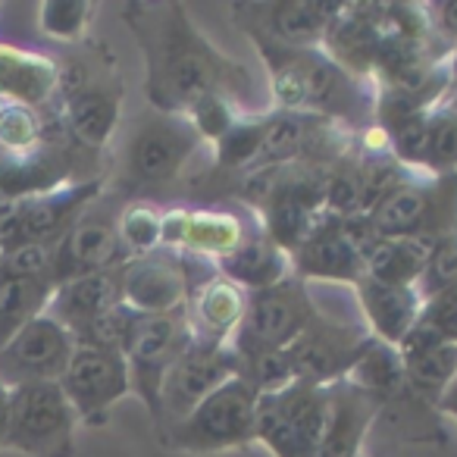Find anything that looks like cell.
<instances>
[{
  "mask_svg": "<svg viewBox=\"0 0 457 457\" xmlns=\"http://www.w3.org/2000/svg\"><path fill=\"white\" fill-rule=\"evenodd\" d=\"M448 70H451V79H454V85H457V47H454V51H451ZM454 85H451V88H454Z\"/></svg>",
  "mask_w": 457,
  "mask_h": 457,
  "instance_id": "f35d334b",
  "label": "cell"
},
{
  "mask_svg": "<svg viewBox=\"0 0 457 457\" xmlns=\"http://www.w3.org/2000/svg\"><path fill=\"white\" fill-rule=\"evenodd\" d=\"M448 417H454V420H457V411H451V413H448Z\"/></svg>",
  "mask_w": 457,
  "mask_h": 457,
  "instance_id": "ab89813d",
  "label": "cell"
},
{
  "mask_svg": "<svg viewBox=\"0 0 457 457\" xmlns=\"http://www.w3.org/2000/svg\"><path fill=\"white\" fill-rule=\"evenodd\" d=\"M351 379L373 395L376 407H379L376 423L386 426L395 438L413 442V445L448 442L445 413L413 392V386L407 382L398 348L382 345L373 338V345H370L367 354L361 357V363L351 370Z\"/></svg>",
  "mask_w": 457,
  "mask_h": 457,
  "instance_id": "5b68a950",
  "label": "cell"
},
{
  "mask_svg": "<svg viewBox=\"0 0 457 457\" xmlns=\"http://www.w3.org/2000/svg\"><path fill=\"white\" fill-rule=\"evenodd\" d=\"M207 141L188 116L160 113L147 107L122 132L113 154L107 191L122 201H154L172 188H185Z\"/></svg>",
  "mask_w": 457,
  "mask_h": 457,
  "instance_id": "3957f363",
  "label": "cell"
},
{
  "mask_svg": "<svg viewBox=\"0 0 457 457\" xmlns=\"http://www.w3.org/2000/svg\"><path fill=\"white\" fill-rule=\"evenodd\" d=\"M76 351V338L54 317L41 313L22 326L0 351V382L7 388L60 382Z\"/></svg>",
  "mask_w": 457,
  "mask_h": 457,
  "instance_id": "ffe728a7",
  "label": "cell"
},
{
  "mask_svg": "<svg viewBox=\"0 0 457 457\" xmlns=\"http://www.w3.org/2000/svg\"><path fill=\"white\" fill-rule=\"evenodd\" d=\"M420 323L436 329L438 336L457 342V279L451 282V286H445L442 292H436L432 298L423 301Z\"/></svg>",
  "mask_w": 457,
  "mask_h": 457,
  "instance_id": "e575fe53",
  "label": "cell"
},
{
  "mask_svg": "<svg viewBox=\"0 0 457 457\" xmlns=\"http://www.w3.org/2000/svg\"><path fill=\"white\" fill-rule=\"evenodd\" d=\"M373 395L351 376L326 386V426L317 457H363V442L376 426Z\"/></svg>",
  "mask_w": 457,
  "mask_h": 457,
  "instance_id": "44dd1931",
  "label": "cell"
},
{
  "mask_svg": "<svg viewBox=\"0 0 457 457\" xmlns=\"http://www.w3.org/2000/svg\"><path fill=\"white\" fill-rule=\"evenodd\" d=\"M0 163H4V151H0Z\"/></svg>",
  "mask_w": 457,
  "mask_h": 457,
  "instance_id": "60d3db41",
  "label": "cell"
},
{
  "mask_svg": "<svg viewBox=\"0 0 457 457\" xmlns=\"http://www.w3.org/2000/svg\"><path fill=\"white\" fill-rule=\"evenodd\" d=\"M326 426V386L298 382L257 398L254 442L273 457H317Z\"/></svg>",
  "mask_w": 457,
  "mask_h": 457,
  "instance_id": "9c48e42d",
  "label": "cell"
},
{
  "mask_svg": "<svg viewBox=\"0 0 457 457\" xmlns=\"http://www.w3.org/2000/svg\"><path fill=\"white\" fill-rule=\"evenodd\" d=\"M54 282L22 279L7 270H0V351L22 326L47 311V301L54 295Z\"/></svg>",
  "mask_w": 457,
  "mask_h": 457,
  "instance_id": "f1b7e54d",
  "label": "cell"
},
{
  "mask_svg": "<svg viewBox=\"0 0 457 457\" xmlns=\"http://www.w3.org/2000/svg\"><path fill=\"white\" fill-rule=\"evenodd\" d=\"M248 38L267 72V110L313 116L345 126L348 132L376 126V88L338 66L323 47H286L263 35Z\"/></svg>",
  "mask_w": 457,
  "mask_h": 457,
  "instance_id": "7a4b0ae2",
  "label": "cell"
},
{
  "mask_svg": "<svg viewBox=\"0 0 457 457\" xmlns=\"http://www.w3.org/2000/svg\"><path fill=\"white\" fill-rule=\"evenodd\" d=\"M95 10L97 7L88 0H45V4H38V29L45 38L76 47L88 41Z\"/></svg>",
  "mask_w": 457,
  "mask_h": 457,
  "instance_id": "1f68e13d",
  "label": "cell"
},
{
  "mask_svg": "<svg viewBox=\"0 0 457 457\" xmlns=\"http://www.w3.org/2000/svg\"><path fill=\"white\" fill-rule=\"evenodd\" d=\"M257 395L238 376L222 382L210 392L182 423L160 432L163 448L185 454H220V451H242L254 445Z\"/></svg>",
  "mask_w": 457,
  "mask_h": 457,
  "instance_id": "52a82bcc",
  "label": "cell"
},
{
  "mask_svg": "<svg viewBox=\"0 0 457 457\" xmlns=\"http://www.w3.org/2000/svg\"><path fill=\"white\" fill-rule=\"evenodd\" d=\"M370 345H373V336L363 326V320L332 317L320 307L313 323L301 332L298 342L286 354L298 382L332 386V382L351 376V370L361 363Z\"/></svg>",
  "mask_w": 457,
  "mask_h": 457,
  "instance_id": "7c38bea8",
  "label": "cell"
},
{
  "mask_svg": "<svg viewBox=\"0 0 457 457\" xmlns=\"http://www.w3.org/2000/svg\"><path fill=\"white\" fill-rule=\"evenodd\" d=\"M216 267L204 257L185 251H151L129 257L120 267L122 301L138 313H172L182 311L201 282H207Z\"/></svg>",
  "mask_w": 457,
  "mask_h": 457,
  "instance_id": "30bf717a",
  "label": "cell"
},
{
  "mask_svg": "<svg viewBox=\"0 0 457 457\" xmlns=\"http://www.w3.org/2000/svg\"><path fill=\"white\" fill-rule=\"evenodd\" d=\"M122 304V286H120V267L104 270V273L79 276V279L60 282L47 301V317L57 320L70 336H79L85 326H91L97 317Z\"/></svg>",
  "mask_w": 457,
  "mask_h": 457,
  "instance_id": "484cf974",
  "label": "cell"
},
{
  "mask_svg": "<svg viewBox=\"0 0 457 457\" xmlns=\"http://www.w3.org/2000/svg\"><path fill=\"white\" fill-rule=\"evenodd\" d=\"M7 423H10V388L0 382V448L7 438Z\"/></svg>",
  "mask_w": 457,
  "mask_h": 457,
  "instance_id": "8d00e7d4",
  "label": "cell"
},
{
  "mask_svg": "<svg viewBox=\"0 0 457 457\" xmlns=\"http://www.w3.org/2000/svg\"><path fill=\"white\" fill-rule=\"evenodd\" d=\"M426 26H429L432 38L445 47L454 51L457 47V0H438V4H423Z\"/></svg>",
  "mask_w": 457,
  "mask_h": 457,
  "instance_id": "d590c367",
  "label": "cell"
},
{
  "mask_svg": "<svg viewBox=\"0 0 457 457\" xmlns=\"http://www.w3.org/2000/svg\"><path fill=\"white\" fill-rule=\"evenodd\" d=\"M232 22L245 35H263L286 47H323L332 22L342 13L336 0H263L228 4Z\"/></svg>",
  "mask_w": 457,
  "mask_h": 457,
  "instance_id": "d6986e66",
  "label": "cell"
},
{
  "mask_svg": "<svg viewBox=\"0 0 457 457\" xmlns=\"http://www.w3.org/2000/svg\"><path fill=\"white\" fill-rule=\"evenodd\" d=\"M76 426L79 417L60 382L10 388V423L4 448H13L26 457H72Z\"/></svg>",
  "mask_w": 457,
  "mask_h": 457,
  "instance_id": "ba28073f",
  "label": "cell"
},
{
  "mask_svg": "<svg viewBox=\"0 0 457 457\" xmlns=\"http://www.w3.org/2000/svg\"><path fill=\"white\" fill-rule=\"evenodd\" d=\"M160 220L163 207L154 201H126L120 210V238L129 257L160 251Z\"/></svg>",
  "mask_w": 457,
  "mask_h": 457,
  "instance_id": "d6a6232c",
  "label": "cell"
},
{
  "mask_svg": "<svg viewBox=\"0 0 457 457\" xmlns=\"http://www.w3.org/2000/svg\"><path fill=\"white\" fill-rule=\"evenodd\" d=\"M216 273L226 276L228 282H236L245 292H261V288L279 286L288 276H295L292 257L263 232L261 222L242 242V248L216 263Z\"/></svg>",
  "mask_w": 457,
  "mask_h": 457,
  "instance_id": "4316f807",
  "label": "cell"
},
{
  "mask_svg": "<svg viewBox=\"0 0 457 457\" xmlns=\"http://www.w3.org/2000/svg\"><path fill=\"white\" fill-rule=\"evenodd\" d=\"M60 63L54 120L76 147L104 157L122 122V79L113 51L101 41H82Z\"/></svg>",
  "mask_w": 457,
  "mask_h": 457,
  "instance_id": "277c9868",
  "label": "cell"
},
{
  "mask_svg": "<svg viewBox=\"0 0 457 457\" xmlns=\"http://www.w3.org/2000/svg\"><path fill=\"white\" fill-rule=\"evenodd\" d=\"M122 22L145 57V97L160 113L188 116L207 97H228L245 113H263L257 76L242 60L222 54L191 22L182 4H126Z\"/></svg>",
  "mask_w": 457,
  "mask_h": 457,
  "instance_id": "6da1fadb",
  "label": "cell"
},
{
  "mask_svg": "<svg viewBox=\"0 0 457 457\" xmlns=\"http://www.w3.org/2000/svg\"><path fill=\"white\" fill-rule=\"evenodd\" d=\"M442 107H448L451 113H457V85L448 91V97H445V101H442Z\"/></svg>",
  "mask_w": 457,
  "mask_h": 457,
  "instance_id": "74e56055",
  "label": "cell"
},
{
  "mask_svg": "<svg viewBox=\"0 0 457 457\" xmlns=\"http://www.w3.org/2000/svg\"><path fill=\"white\" fill-rule=\"evenodd\" d=\"M60 388H63L66 401L76 411L79 423L104 426L110 420V411L126 395H132L126 354L122 351L76 345L70 367L60 376Z\"/></svg>",
  "mask_w": 457,
  "mask_h": 457,
  "instance_id": "e0dca14e",
  "label": "cell"
},
{
  "mask_svg": "<svg viewBox=\"0 0 457 457\" xmlns=\"http://www.w3.org/2000/svg\"><path fill=\"white\" fill-rule=\"evenodd\" d=\"M107 188V179L63 185L47 195H35L16 204H0V248L22 245H57L72 222L97 201Z\"/></svg>",
  "mask_w": 457,
  "mask_h": 457,
  "instance_id": "8fae6325",
  "label": "cell"
},
{
  "mask_svg": "<svg viewBox=\"0 0 457 457\" xmlns=\"http://www.w3.org/2000/svg\"><path fill=\"white\" fill-rule=\"evenodd\" d=\"M398 354L413 392L429 404H442L445 392L457 379V342L417 323L398 345Z\"/></svg>",
  "mask_w": 457,
  "mask_h": 457,
  "instance_id": "603a6c76",
  "label": "cell"
},
{
  "mask_svg": "<svg viewBox=\"0 0 457 457\" xmlns=\"http://www.w3.org/2000/svg\"><path fill=\"white\" fill-rule=\"evenodd\" d=\"M232 354H236V376L257 395V398L270 392H279V388L295 382L292 363H288L286 351L238 348V345H232Z\"/></svg>",
  "mask_w": 457,
  "mask_h": 457,
  "instance_id": "f546056e",
  "label": "cell"
},
{
  "mask_svg": "<svg viewBox=\"0 0 457 457\" xmlns=\"http://www.w3.org/2000/svg\"><path fill=\"white\" fill-rule=\"evenodd\" d=\"M57 85V57L0 41V104H22V107L51 113Z\"/></svg>",
  "mask_w": 457,
  "mask_h": 457,
  "instance_id": "cb8c5ba5",
  "label": "cell"
},
{
  "mask_svg": "<svg viewBox=\"0 0 457 457\" xmlns=\"http://www.w3.org/2000/svg\"><path fill=\"white\" fill-rule=\"evenodd\" d=\"M457 279V232L454 236H445L438 242H432L429 248V261H426V270L420 276V295L432 298L436 292H442L445 286Z\"/></svg>",
  "mask_w": 457,
  "mask_h": 457,
  "instance_id": "836d02e7",
  "label": "cell"
},
{
  "mask_svg": "<svg viewBox=\"0 0 457 457\" xmlns=\"http://www.w3.org/2000/svg\"><path fill=\"white\" fill-rule=\"evenodd\" d=\"M361 220L373 238H417L432 245L445 236H454L457 176L413 172Z\"/></svg>",
  "mask_w": 457,
  "mask_h": 457,
  "instance_id": "8992f818",
  "label": "cell"
},
{
  "mask_svg": "<svg viewBox=\"0 0 457 457\" xmlns=\"http://www.w3.org/2000/svg\"><path fill=\"white\" fill-rule=\"evenodd\" d=\"M320 313V304L313 298L311 286L301 282L298 276H288L279 286L248 292V307L245 320L238 326L236 338L228 345L238 348H273L288 351L298 336L313 323Z\"/></svg>",
  "mask_w": 457,
  "mask_h": 457,
  "instance_id": "4fadbf2b",
  "label": "cell"
},
{
  "mask_svg": "<svg viewBox=\"0 0 457 457\" xmlns=\"http://www.w3.org/2000/svg\"><path fill=\"white\" fill-rule=\"evenodd\" d=\"M370 232L361 216L336 220L323 216L311 236L292 251V273L301 282H323V286L354 288L363 279V245Z\"/></svg>",
  "mask_w": 457,
  "mask_h": 457,
  "instance_id": "9a60e30c",
  "label": "cell"
},
{
  "mask_svg": "<svg viewBox=\"0 0 457 457\" xmlns=\"http://www.w3.org/2000/svg\"><path fill=\"white\" fill-rule=\"evenodd\" d=\"M0 257H4V248H0Z\"/></svg>",
  "mask_w": 457,
  "mask_h": 457,
  "instance_id": "b9f144b4",
  "label": "cell"
},
{
  "mask_svg": "<svg viewBox=\"0 0 457 457\" xmlns=\"http://www.w3.org/2000/svg\"><path fill=\"white\" fill-rule=\"evenodd\" d=\"M236 376V354L232 345H210V342H191L182 351L172 370L166 373L160 386L157 417H154V436L166 432L170 426L182 423L210 392Z\"/></svg>",
  "mask_w": 457,
  "mask_h": 457,
  "instance_id": "2e32d148",
  "label": "cell"
},
{
  "mask_svg": "<svg viewBox=\"0 0 457 457\" xmlns=\"http://www.w3.org/2000/svg\"><path fill=\"white\" fill-rule=\"evenodd\" d=\"M351 292L357 298V311H361L363 326H367L376 342L398 348L407 332L420 323L423 295H420L417 286H386V282L363 276Z\"/></svg>",
  "mask_w": 457,
  "mask_h": 457,
  "instance_id": "7402d4cb",
  "label": "cell"
},
{
  "mask_svg": "<svg viewBox=\"0 0 457 457\" xmlns=\"http://www.w3.org/2000/svg\"><path fill=\"white\" fill-rule=\"evenodd\" d=\"M195 342L188 329V320L182 311L172 313H138L132 326V336L126 342V363L129 379H132V395H138L141 404L147 407L151 420L157 417L160 386L172 363L182 357V351Z\"/></svg>",
  "mask_w": 457,
  "mask_h": 457,
  "instance_id": "5bb4252c",
  "label": "cell"
},
{
  "mask_svg": "<svg viewBox=\"0 0 457 457\" xmlns=\"http://www.w3.org/2000/svg\"><path fill=\"white\" fill-rule=\"evenodd\" d=\"M429 248L417 238H370L363 245V276L386 286H420Z\"/></svg>",
  "mask_w": 457,
  "mask_h": 457,
  "instance_id": "83f0119b",
  "label": "cell"
},
{
  "mask_svg": "<svg viewBox=\"0 0 457 457\" xmlns=\"http://www.w3.org/2000/svg\"><path fill=\"white\" fill-rule=\"evenodd\" d=\"M245 307H248V292L238 288L236 282H228L226 276L213 273L191 292L182 313L197 342L228 345L242 326Z\"/></svg>",
  "mask_w": 457,
  "mask_h": 457,
  "instance_id": "d4e9b609",
  "label": "cell"
},
{
  "mask_svg": "<svg viewBox=\"0 0 457 457\" xmlns=\"http://www.w3.org/2000/svg\"><path fill=\"white\" fill-rule=\"evenodd\" d=\"M120 201L113 210H101V197L72 222V228L54 245V282H70L79 276L116 270L129 261V251L120 238Z\"/></svg>",
  "mask_w": 457,
  "mask_h": 457,
  "instance_id": "ac0fdd59",
  "label": "cell"
},
{
  "mask_svg": "<svg viewBox=\"0 0 457 457\" xmlns=\"http://www.w3.org/2000/svg\"><path fill=\"white\" fill-rule=\"evenodd\" d=\"M420 172L423 176H457V113H451L442 104L429 113Z\"/></svg>",
  "mask_w": 457,
  "mask_h": 457,
  "instance_id": "4dcf8cb0",
  "label": "cell"
}]
</instances>
